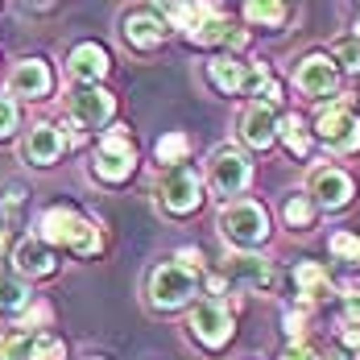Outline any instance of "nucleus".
<instances>
[{"label": "nucleus", "instance_id": "obj_1", "mask_svg": "<svg viewBox=\"0 0 360 360\" xmlns=\"http://www.w3.org/2000/svg\"><path fill=\"white\" fill-rule=\"evenodd\" d=\"M41 240L50 249H67L75 257H96L100 252V232L91 219H83L75 207H50L41 212Z\"/></svg>", "mask_w": 360, "mask_h": 360}, {"label": "nucleus", "instance_id": "obj_2", "mask_svg": "<svg viewBox=\"0 0 360 360\" xmlns=\"http://www.w3.org/2000/svg\"><path fill=\"white\" fill-rule=\"evenodd\" d=\"M219 236L236 249H261L269 240V212L257 199H232L219 212Z\"/></svg>", "mask_w": 360, "mask_h": 360}, {"label": "nucleus", "instance_id": "obj_3", "mask_svg": "<svg viewBox=\"0 0 360 360\" xmlns=\"http://www.w3.org/2000/svg\"><path fill=\"white\" fill-rule=\"evenodd\" d=\"M153 195H158V203H162V212L166 216H195L199 207H203V179H199V170L195 166H166L162 170V179L153 186Z\"/></svg>", "mask_w": 360, "mask_h": 360}, {"label": "nucleus", "instance_id": "obj_4", "mask_svg": "<svg viewBox=\"0 0 360 360\" xmlns=\"http://www.w3.org/2000/svg\"><path fill=\"white\" fill-rule=\"evenodd\" d=\"M195 286H199V274L186 269L179 261H162L149 269V282H145V294H149V307L153 311H179L195 298Z\"/></svg>", "mask_w": 360, "mask_h": 360}, {"label": "nucleus", "instance_id": "obj_5", "mask_svg": "<svg viewBox=\"0 0 360 360\" xmlns=\"http://www.w3.org/2000/svg\"><path fill=\"white\" fill-rule=\"evenodd\" d=\"M207 79H212V87H216L219 96H257L274 71H269V63H236V58H212L207 63Z\"/></svg>", "mask_w": 360, "mask_h": 360}, {"label": "nucleus", "instance_id": "obj_6", "mask_svg": "<svg viewBox=\"0 0 360 360\" xmlns=\"http://www.w3.org/2000/svg\"><path fill=\"white\" fill-rule=\"evenodd\" d=\"M133 170H137V145H133V137H129L124 129H112V133H104V137H100V145H96L91 174H96L100 182H108V186H116V182H129V179H133Z\"/></svg>", "mask_w": 360, "mask_h": 360}, {"label": "nucleus", "instance_id": "obj_7", "mask_svg": "<svg viewBox=\"0 0 360 360\" xmlns=\"http://www.w3.org/2000/svg\"><path fill=\"white\" fill-rule=\"evenodd\" d=\"M186 331H191V340L199 344V348H207V352H219V348H228V340H232V311H228V302H219V298H203V302H195V311H191V319H186Z\"/></svg>", "mask_w": 360, "mask_h": 360}, {"label": "nucleus", "instance_id": "obj_8", "mask_svg": "<svg viewBox=\"0 0 360 360\" xmlns=\"http://www.w3.org/2000/svg\"><path fill=\"white\" fill-rule=\"evenodd\" d=\"M207 182H212V191L224 195V199H236V195H245L252 182V162L236 149V145H219L216 153H212V162H207Z\"/></svg>", "mask_w": 360, "mask_h": 360}, {"label": "nucleus", "instance_id": "obj_9", "mask_svg": "<svg viewBox=\"0 0 360 360\" xmlns=\"http://www.w3.org/2000/svg\"><path fill=\"white\" fill-rule=\"evenodd\" d=\"M315 137L327 145V149H335V153H360V116L352 108H344V104H335V108H323L319 112V120H315Z\"/></svg>", "mask_w": 360, "mask_h": 360}, {"label": "nucleus", "instance_id": "obj_10", "mask_svg": "<svg viewBox=\"0 0 360 360\" xmlns=\"http://www.w3.org/2000/svg\"><path fill=\"white\" fill-rule=\"evenodd\" d=\"M307 195L327 212H344L352 203V195H356V182L344 166H315L311 179H307Z\"/></svg>", "mask_w": 360, "mask_h": 360}, {"label": "nucleus", "instance_id": "obj_11", "mask_svg": "<svg viewBox=\"0 0 360 360\" xmlns=\"http://www.w3.org/2000/svg\"><path fill=\"white\" fill-rule=\"evenodd\" d=\"M186 37H191L195 46H228V50H240V46L249 41V34H245L228 13H219V4H212V0H203V13H199L195 30Z\"/></svg>", "mask_w": 360, "mask_h": 360}, {"label": "nucleus", "instance_id": "obj_12", "mask_svg": "<svg viewBox=\"0 0 360 360\" xmlns=\"http://www.w3.org/2000/svg\"><path fill=\"white\" fill-rule=\"evenodd\" d=\"M294 87L307 100H331V96H340V67L323 54H307L294 63Z\"/></svg>", "mask_w": 360, "mask_h": 360}, {"label": "nucleus", "instance_id": "obj_13", "mask_svg": "<svg viewBox=\"0 0 360 360\" xmlns=\"http://www.w3.org/2000/svg\"><path fill=\"white\" fill-rule=\"evenodd\" d=\"M67 112H71V120L79 129H100V124L112 120L116 100H112V91L96 87V83H79L71 96H67Z\"/></svg>", "mask_w": 360, "mask_h": 360}, {"label": "nucleus", "instance_id": "obj_14", "mask_svg": "<svg viewBox=\"0 0 360 360\" xmlns=\"http://www.w3.org/2000/svg\"><path fill=\"white\" fill-rule=\"evenodd\" d=\"M170 34V25L158 17V13H149V8H133V13H124L120 17V37L133 46V50H158L162 41Z\"/></svg>", "mask_w": 360, "mask_h": 360}, {"label": "nucleus", "instance_id": "obj_15", "mask_svg": "<svg viewBox=\"0 0 360 360\" xmlns=\"http://www.w3.org/2000/svg\"><path fill=\"white\" fill-rule=\"evenodd\" d=\"M63 149H67V137L50 124V120H37L34 129L25 133V145H21V158L30 162V166H54L58 158H63Z\"/></svg>", "mask_w": 360, "mask_h": 360}, {"label": "nucleus", "instance_id": "obj_16", "mask_svg": "<svg viewBox=\"0 0 360 360\" xmlns=\"http://www.w3.org/2000/svg\"><path fill=\"white\" fill-rule=\"evenodd\" d=\"M50 87H54V75H50V67L41 58H21L13 67V75H8V91L21 96V100H46Z\"/></svg>", "mask_w": 360, "mask_h": 360}, {"label": "nucleus", "instance_id": "obj_17", "mask_svg": "<svg viewBox=\"0 0 360 360\" xmlns=\"http://www.w3.org/2000/svg\"><path fill=\"white\" fill-rule=\"evenodd\" d=\"M224 278L236 282V286H245V290H265L274 282V265L265 257H257V252H232L224 261Z\"/></svg>", "mask_w": 360, "mask_h": 360}, {"label": "nucleus", "instance_id": "obj_18", "mask_svg": "<svg viewBox=\"0 0 360 360\" xmlns=\"http://www.w3.org/2000/svg\"><path fill=\"white\" fill-rule=\"evenodd\" d=\"M112 58L104 46H96V41H79L71 54H67V75H71L75 83H100L104 75H108Z\"/></svg>", "mask_w": 360, "mask_h": 360}, {"label": "nucleus", "instance_id": "obj_19", "mask_svg": "<svg viewBox=\"0 0 360 360\" xmlns=\"http://www.w3.org/2000/svg\"><path fill=\"white\" fill-rule=\"evenodd\" d=\"M278 129H282V120L265 104H252V108L240 112V141L249 145V149H269V145L278 141Z\"/></svg>", "mask_w": 360, "mask_h": 360}, {"label": "nucleus", "instance_id": "obj_20", "mask_svg": "<svg viewBox=\"0 0 360 360\" xmlns=\"http://www.w3.org/2000/svg\"><path fill=\"white\" fill-rule=\"evenodd\" d=\"M13 261H17V269H21L25 278H50V274L58 269V257H54V249H50L41 236H25V240L13 249Z\"/></svg>", "mask_w": 360, "mask_h": 360}, {"label": "nucleus", "instance_id": "obj_21", "mask_svg": "<svg viewBox=\"0 0 360 360\" xmlns=\"http://www.w3.org/2000/svg\"><path fill=\"white\" fill-rule=\"evenodd\" d=\"M294 286L302 294V302H323L335 294V282H331V274H327L319 261H302V265H294Z\"/></svg>", "mask_w": 360, "mask_h": 360}, {"label": "nucleus", "instance_id": "obj_22", "mask_svg": "<svg viewBox=\"0 0 360 360\" xmlns=\"http://www.w3.org/2000/svg\"><path fill=\"white\" fill-rule=\"evenodd\" d=\"M153 13H158L170 30L191 34L195 21H199V13H203V0H153Z\"/></svg>", "mask_w": 360, "mask_h": 360}, {"label": "nucleus", "instance_id": "obj_23", "mask_svg": "<svg viewBox=\"0 0 360 360\" xmlns=\"http://www.w3.org/2000/svg\"><path fill=\"white\" fill-rule=\"evenodd\" d=\"M30 302H34V294L21 278L0 274V319H21L30 311Z\"/></svg>", "mask_w": 360, "mask_h": 360}, {"label": "nucleus", "instance_id": "obj_24", "mask_svg": "<svg viewBox=\"0 0 360 360\" xmlns=\"http://www.w3.org/2000/svg\"><path fill=\"white\" fill-rule=\"evenodd\" d=\"M245 17L261 30H282L290 17V4L286 0H245Z\"/></svg>", "mask_w": 360, "mask_h": 360}, {"label": "nucleus", "instance_id": "obj_25", "mask_svg": "<svg viewBox=\"0 0 360 360\" xmlns=\"http://www.w3.org/2000/svg\"><path fill=\"white\" fill-rule=\"evenodd\" d=\"M282 219H286V228H294V232H311V228H315V199L302 195V191L286 195V203H282Z\"/></svg>", "mask_w": 360, "mask_h": 360}, {"label": "nucleus", "instance_id": "obj_26", "mask_svg": "<svg viewBox=\"0 0 360 360\" xmlns=\"http://www.w3.org/2000/svg\"><path fill=\"white\" fill-rule=\"evenodd\" d=\"M278 137L286 141L290 158H307V153H311V133H307L302 116H282V129H278Z\"/></svg>", "mask_w": 360, "mask_h": 360}, {"label": "nucleus", "instance_id": "obj_27", "mask_svg": "<svg viewBox=\"0 0 360 360\" xmlns=\"http://www.w3.org/2000/svg\"><path fill=\"white\" fill-rule=\"evenodd\" d=\"M186 153H191V137H186V133H166V137L158 141V162H162V166H182Z\"/></svg>", "mask_w": 360, "mask_h": 360}, {"label": "nucleus", "instance_id": "obj_28", "mask_svg": "<svg viewBox=\"0 0 360 360\" xmlns=\"http://www.w3.org/2000/svg\"><path fill=\"white\" fill-rule=\"evenodd\" d=\"M335 63H340L344 71L360 75V37H340V41H335Z\"/></svg>", "mask_w": 360, "mask_h": 360}, {"label": "nucleus", "instance_id": "obj_29", "mask_svg": "<svg viewBox=\"0 0 360 360\" xmlns=\"http://www.w3.org/2000/svg\"><path fill=\"white\" fill-rule=\"evenodd\" d=\"M327 249L335 252V257H344V261H360V236H352V232H335V236L327 240Z\"/></svg>", "mask_w": 360, "mask_h": 360}, {"label": "nucleus", "instance_id": "obj_30", "mask_svg": "<svg viewBox=\"0 0 360 360\" xmlns=\"http://www.w3.org/2000/svg\"><path fill=\"white\" fill-rule=\"evenodd\" d=\"M340 302H344V319L360 327V278L344 282V294H340Z\"/></svg>", "mask_w": 360, "mask_h": 360}, {"label": "nucleus", "instance_id": "obj_31", "mask_svg": "<svg viewBox=\"0 0 360 360\" xmlns=\"http://www.w3.org/2000/svg\"><path fill=\"white\" fill-rule=\"evenodd\" d=\"M21 203H25V191L21 186H13L8 195H4V203H0V212H4V224H21Z\"/></svg>", "mask_w": 360, "mask_h": 360}, {"label": "nucleus", "instance_id": "obj_32", "mask_svg": "<svg viewBox=\"0 0 360 360\" xmlns=\"http://www.w3.org/2000/svg\"><path fill=\"white\" fill-rule=\"evenodd\" d=\"M17 133V104L0 96V141H8Z\"/></svg>", "mask_w": 360, "mask_h": 360}, {"label": "nucleus", "instance_id": "obj_33", "mask_svg": "<svg viewBox=\"0 0 360 360\" xmlns=\"http://www.w3.org/2000/svg\"><path fill=\"white\" fill-rule=\"evenodd\" d=\"M34 323H50V307H46V302H37V307H30V311L21 315V327H34Z\"/></svg>", "mask_w": 360, "mask_h": 360}, {"label": "nucleus", "instance_id": "obj_34", "mask_svg": "<svg viewBox=\"0 0 360 360\" xmlns=\"http://www.w3.org/2000/svg\"><path fill=\"white\" fill-rule=\"evenodd\" d=\"M286 331L298 340V335L307 331V311H302V315H298V311H286Z\"/></svg>", "mask_w": 360, "mask_h": 360}, {"label": "nucleus", "instance_id": "obj_35", "mask_svg": "<svg viewBox=\"0 0 360 360\" xmlns=\"http://www.w3.org/2000/svg\"><path fill=\"white\" fill-rule=\"evenodd\" d=\"M282 360H319V352H315V348H307V344H294V348L282 352Z\"/></svg>", "mask_w": 360, "mask_h": 360}, {"label": "nucleus", "instance_id": "obj_36", "mask_svg": "<svg viewBox=\"0 0 360 360\" xmlns=\"http://www.w3.org/2000/svg\"><path fill=\"white\" fill-rule=\"evenodd\" d=\"M179 265H186V269H195V274H199V265H203L199 249H182V252H179Z\"/></svg>", "mask_w": 360, "mask_h": 360}, {"label": "nucleus", "instance_id": "obj_37", "mask_svg": "<svg viewBox=\"0 0 360 360\" xmlns=\"http://www.w3.org/2000/svg\"><path fill=\"white\" fill-rule=\"evenodd\" d=\"M0 360H4V335H0Z\"/></svg>", "mask_w": 360, "mask_h": 360}, {"label": "nucleus", "instance_id": "obj_38", "mask_svg": "<svg viewBox=\"0 0 360 360\" xmlns=\"http://www.w3.org/2000/svg\"><path fill=\"white\" fill-rule=\"evenodd\" d=\"M352 360H360V348H356V352H352Z\"/></svg>", "mask_w": 360, "mask_h": 360}, {"label": "nucleus", "instance_id": "obj_39", "mask_svg": "<svg viewBox=\"0 0 360 360\" xmlns=\"http://www.w3.org/2000/svg\"><path fill=\"white\" fill-rule=\"evenodd\" d=\"M83 360H104V356H83Z\"/></svg>", "mask_w": 360, "mask_h": 360}, {"label": "nucleus", "instance_id": "obj_40", "mask_svg": "<svg viewBox=\"0 0 360 360\" xmlns=\"http://www.w3.org/2000/svg\"><path fill=\"white\" fill-rule=\"evenodd\" d=\"M0 249H4V232H0Z\"/></svg>", "mask_w": 360, "mask_h": 360}, {"label": "nucleus", "instance_id": "obj_41", "mask_svg": "<svg viewBox=\"0 0 360 360\" xmlns=\"http://www.w3.org/2000/svg\"><path fill=\"white\" fill-rule=\"evenodd\" d=\"M356 34H360V21H356Z\"/></svg>", "mask_w": 360, "mask_h": 360}]
</instances>
